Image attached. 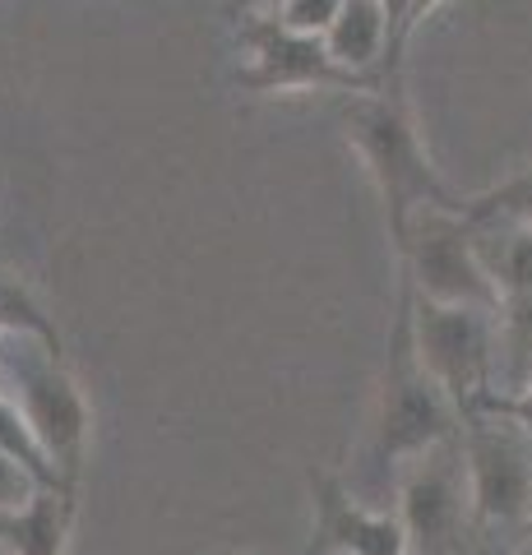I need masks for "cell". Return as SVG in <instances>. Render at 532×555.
<instances>
[{"instance_id": "obj_1", "label": "cell", "mask_w": 532, "mask_h": 555, "mask_svg": "<svg viewBox=\"0 0 532 555\" xmlns=\"http://www.w3.org/2000/svg\"><path fill=\"white\" fill-rule=\"evenodd\" d=\"M342 126H348L352 149L362 153L371 181L385 199L393 250H403L407 222L417 208H458L463 214V195H454V190L440 181L431 158H426L421 134L403 107V93H385V89L348 93V102H342Z\"/></svg>"}, {"instance_id": "obj_2", "label": "cell", "mask_w": 532, "mask_h": 555, "mask_svg": "<svg viewBox=\"0 0 532 555\" xmlns=\"http://www.w3.org/2000/svg\"><path fill=\"white\" fill-rule=\"evenodd\" d=\"M458 412L444 398L426 366L417 361V343H412V292L399 283V315L389 324V361H385V385L375 398L371 416V444H366V467L385 473L389 486L399 467L431 449L440 440L458 436Z\"/></svg>"}, {"instance_id": "obj_3", "label": "cell", "mask_w": 532, "mask_h": 555, "mask_svg": "<svg viewBox=\"0 0 532 555\" xmlns=\"http://www.w3.org/2000/svg\"><path fill=\"white\" fill-rule=\"evenodd\" d=\"M0 393L28 416L65 486L79 491L83 454H89L93 412L83 403L79 379L65 366V352L24 334H0Z\"/></svg>"}, {"instance_id": "obj_4", "label": "cell", "mask_w": 532, "mask_h": 555, "mask_svg": "<svg viewBox=\"0 0 532 555\" xmlns=\"http://www.w3.org/2000/svg\"><path fill=\"white\" fill-rule=\"evenodd\" d=\"M412 343H417L426 375L454 403L458 422L495 393V379H501V315L495 310L412 297Z\"/></svg>"}, {"instance_id": "obj_5", "label": "cell", "mask_w": 532, "mask_h": 555, "mask_svg": "<svg viewBox=\"0 0 532 555\" xmlns=\"http://www.w3.org/2000/svg\"><path fill=\"white\" fill-rule=\"evenodd\" d=\"M399 278L412 297L444 306H482L501 310V287L486 264L477 228L458 208H417L399 250Z\"/></svg>"}, {"instance_id": "obj_6", "label": "cell", "mask_w": 532, "mask_h": 555, "mask_svg": "<svg viewBox=\"0 0 532 555\" xmlns=\"http://www.w3.org/2000/svg\"><path fill=\"white\" fill-rule=\"evenodd\" d=\"M236 42L246 47V65L236 69L242 93H375L380 79L356 75L329 56L320 33L287 28L278 14H250L236 24Z\"/></svg>"}, {"instance_id": "obj_7", "label": "cell", "mask_w": 532, "mask_h": 555, "mask_svg": "<svg viewBox=\"0 0 532 555\" xmlns=\"http://www.w3.org/2000/svg\"><path fill=\"white\" fill-rule=\"evenodd\" d=\"M393 509H399L412 555H458L472 532V491L463 440H440L412 454L393 477Z\"/></svg>"}, {"instance_id": "obj_8", "label": "cell", "mask_w": 532, "mask_h": 555, "mask_svg": "<svg viewBox=\"0 0 532 555\" xmlns=\"http://www.w3.org/2000/svg\"><path fill=\"white\" fill-rule=\"evenodd\" d=\"M468 463L472 518L491 528H528L532 518V436L501 416L472 412L458 426Z\"/></svg>"}, {"instance_id": "obj_9", "label": "cell", "mask_w": 532, "mask_h": 555, "mask_svg": "<svg viewBox=\"0 0 532 555\" xmlns=\"http://www.w3.org/2000/svg\"><path fill=\"white\" fill-rule=\"evenodd\" d=\"M306 486H311L315 528L301 555H412L399 509H375L356 500L352 486L329 467H311Z\"/></svg>"}, {"instance_id": "obj_10", "label": "cell", "mask_w": 532, "mask_h": 555, "mask_svg": "<svg viewBox=\"0 0 532 555\" xmlns=\"http://www.w3.org/2000/svg\"><path fill=\"white\" fill-rule=\"evenodd\" d=\"M495 232L486 264L501 287V379L495 393H514L532 371V228H482Z\"/></svg>"}, {"instance_id": "obj_11", "label": "cell", "mask_w": 532, "mask_h": 555, "mask_svg": "<svg viewBox=\"0 0 532 555\" xmlns=\"http://www.w3.org/2000/svg\"><path fill=\"white\" fill-rule=\"evenodd\" d=\"M324 47L338 65L371 75L385 83V56H389V10L385 0H342L338 20L324 28Z\"/></svg>"}, {"instance_id": "obj_12", "label": "cell", "mask_w": 532, "mask_h": 555, "mask_svg": "<svg viewBox=\"0 0 532 555\" xmlns=\"http://www.w3.org/2000/svg\"><path fill=\"white\" fill-rule=\"evenodd\" d=\"M75 495L79 491H42L24 509L0 514V546L14 555H65L75 528Z\"/></svg>"}, {"instance_id": "obj_13", "label": "cell", "mask_w": 532, "mask_h": 555, "mask_svg": "<svg viewBox=\"0 0 532 555\" xmlns=\"http://www.w3.org/2000/svg\"><path fill=\"white\" fill-rule=\"evenodd\" d=\"M463 218L472 228H532V167L514 171L501 185L463 199Z\"/></svg>"}, {"instance_id": "obj_14", "label": "cell", "mask_w": 532, "mask_h": 555, "mask_svg": "<svg viewBox=\"0 0 532 555\" xmlns=\"http://www.w3.org/2000/svg\"><path fill=\"white\" fill-rule=\"evenodd\" d=\"M0 449H5L14 463H24L28 473L47 486V491H75V486H65L61 467L51 463V454H47L42 440H38V430L28 426V416L14 408L5 393H0Z\"/></svg>"}, {"instance_id": "obj_15", "label": "cell", "mask_w": 532, "mask_h": 555, "mask_svg": "<svg viewBox=\"0 0 532 555\" xmlns=\"http://www.w3.org/2000/svg\"><path fill=\"white\" fill-rule=\"evenodd\" d=\"M0 334H24V338H38L47 347H56V352H65L51 315L38 306V297H33L28 287L14 283V278H0Z\"/></svg>"}, {"instance_id": "obj_16", "label": "cell", "mask_w": 532, "mask_h": 555, "mask_svg": "<svg viewBox=\"0 0 532 555\" xmlns=\"http://www.w3.org/2000/svg\"><path fill=\"white\" fill-rule=\"evenodd\" d=\"M338 10H342V0H278V5H273V14H278L287 28L320 33V38H324V28L338 20Z\"/></svg>"}, {"instance_id": "obj_17", "label": "cell", "mask_w": 532, "mask_h": 555, "mask_svg": "<svg viewBox=\"0 0 532 555\" xmlns=\"http://www.w3.org/2000/svg\"><path fill=\"white\" fill-rule=\"evenodd\" d=\"M42 491V481L28 473L24 463H14L5 449H0V514H10V509H24L33 495Z\"/></svg>"}, {"instance_id": "obj_18", "label": "cell", "mask_w": 532, "mask_h": 555, "mask_svg": "<svg viewBox=\"0 0 532 555\" xmlns=\"http://www.w3.org/2000/svg\"><path fill=\"white\" fill-rule=\"evenodd\" d=\"M477 412L501 416V422H514L519 430H528V436H532V371H528V379H523V385L514 389V393H491Z\"/></svg>"}, {"instance_id": "obj_19", "label": "cell", "mask_w": 532, "mask_h": 555, "mask_svg": "<svg viewBox=\"0 0 532 555\" xmlns=\"http://www.w3.org/2000/svg\"><path fill=\"white\" fill-rule=\"evenodd\" d=\"M278 0H222V14H228L232 24H242V20H250V14H269Z\"/></svg>"}, {"instance_id": "obj_20", "label": "cell", "mask_w": 532, "mask_h": 555, "mask_svg": "<svg viewBox=\"0 0 532 555\" xmlns=\"http://www.w3.org/2000/svg\"><path fill=\"white\" fill-rule=\"evenodd\" d=\"M440 5H444V0H412V10H407V38H412V33H417V24L426 20V14L440 10Z\"/></svg>"}, {"instance_id": "obj_21", "label": "cell", "mask_w": 532, "mask_h": 555, "mask_svg": "<svg viewBox=\"0 0 532 555\" xmlns=\"http://www.w3.org/2000/svg\"><path fill=\"white\" fill-rule=\"evenodd\" d=\"M213 555H250V551H236V546H222V551H213Z\"/></svg>"}, {"instance_id": "obj_22", "label": "cell", "mask_w": 532, "mask_h": 555, "mask_svg": "<svg viewBox=\"0 0 532 555\" xmlns=\"http://www.w3.org/2000/svg\"><path fill=\"white\" fill-rule=\"evenodd\" d=\"M519 555H532V542H528V546H519Z\"/></svg>"}, {"instance_id": "obj_23", "label": "cell", "mask_w": 532, "mask_h": 555, "mask_svg": "<svg viewBox=\"0 0 532 555\" xmlns=\"http://www.w3.org/2000/svg\"><path fill=\"white\" fill-rule=\"evenodd\" d=\"M0 555H14V551H5V546H0Z\"/></svg>"}, {"instance_id": "obj_24", "label": "cell", "mask_w": 532, "mask_h": 555, "mask_svg": "<svg viewBox=\"0 0 532 555\" xmlns=\"http://www.w3.org/2000/svg\"><path fill=\"white\" fill-rule=\"evenodd\" d=\"M528 537H532V518H528Z\"/></svg>"}, {"instance_id": "obj_25", "label": "cell", "mask_w": 532, "mask_h": 555, "mask_svg": "<svg viewBox=\"0 0 532 555\" xmlns=\"http://www.w3.org/2000/svg\"><path fill=\"white\" fill-rule=\"evenodd\" d=\"M329 555H334V551H329Z\"/></svg>"}]
</instances>
